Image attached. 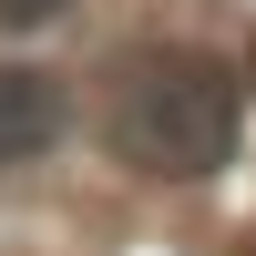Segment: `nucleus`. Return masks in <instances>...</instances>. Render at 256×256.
I'll use <instances>...</instances> for the list:
<instances>
[{
	"instance_id": "f03ea898",
	"label": "nucleus",
	"mask_w": 256,
	"mask_h": 256,
	"mask_svg": "<svg viewBox=\"0 0 256 256\" xmlns=\"http://www.w3.org/2000/svg\"><path fill=\"white\" fill-rule=\"evenodd\" d=\"M62 123H72V102H62L52 72H31V62H0V174L31 154H52Z\"/></svg>"
},
{
	"instance_id": "f257e3e1",
	"label": "nucleus",
	"mask_w": 256,
	"mask_h": 256,
	"mask_svg": "<svg viewBox=\"0 0 256 256\" xmlns=\"http://www.w3.org/2000/svg\"><path fill=\"white\" fill-rule=\"evenodd\" d=\"M102 144H113L134 174L154 184H195L236 154V72L216 52H134L113 72V113H102Z\"/></svg>"
},
{
	"instance_id": "7ed1b4c3",
	"label": "nucleus",
	"mask_w": 256,
	"mask_h": 256,
	"mask_svg": "<svg viewBox=\"0 0 256 256\" xmlns=\"http://www.w3.org/2000/svg\"><path fill=\"white\" fill-rule=\"evenodd\" d=\"M72 0H0V31H41V20H62Z\"/></svg>"
}]
</instances>
